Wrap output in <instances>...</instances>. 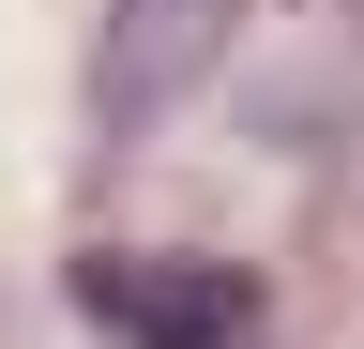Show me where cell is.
Masks as SVG:
<instances>
[{"mask_svg": "<svg viewBox=\"0 0 364 349\" xmlns=\"http://www.w3.org/2000/svg\"><path fill=\"white\" fill-rule=\"evenodd\" d=\"M76 319H107L122 349H243L258 334V274L243 258H122V243H91L76 258Z\"/></svg>", "mask_w": 364, "mask_h": 349, "instance_id": "6da1fadb", "label": "cell"}, {"mask_svg": "<svg viewBox=\"0 0 364 349\" xmlns=\"http://www.w3.org/2000/svg\"><path fill=\"white\" fill-rule=\"evenodd\" d=\"M228 31H243V0H107V122H167L198 76L228 61Z\"/></svg>", "mask_w": 364, "mask_h": 349, "instance_id": "7a4b0ae2", "label": "cell"}]
</instances>
